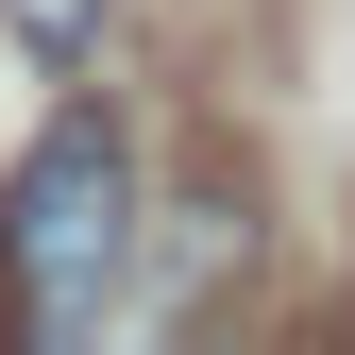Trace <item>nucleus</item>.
<instances>
[{"label": "nucleus", "instance_id": "nucleus-1", "mask_svg": "<svg viewBox=\"0 0 355 355\" xmlns=\"http://www.w3.org/2000/svg\"><path fill=\"white\" fill-rule=\"evenodd\" d=\"M119 288H136V136L102 102H68L0 169V322L34 355H68V338L119 322Z\"/></svg>", "mask_w": 355, "mask_h": 355}, {"label": "nucleus", "instance_id": "nucleus-2", "mask_svg": "<svg viewBox=\"0 0 355 355\" xmlns=\"http://www.w3.org/2000/svg\"><path fill=\"white\" fill-rule=\"evenodd\" d=\"M0 34H17L34 68H85L102 51V0H0Z\"/></svg>", "mask_w": 355, "mask_h": 355}]
</instances>
